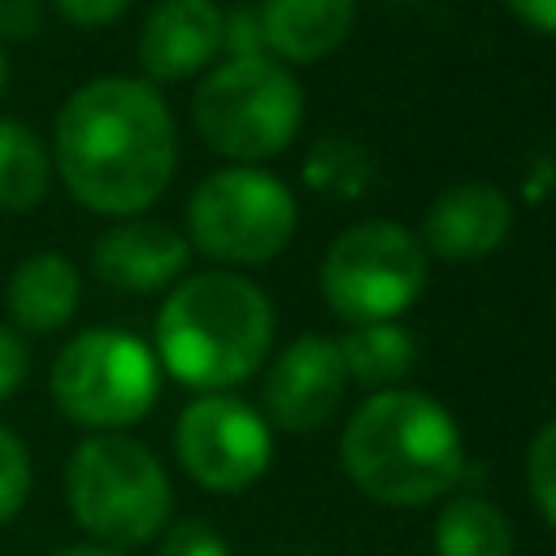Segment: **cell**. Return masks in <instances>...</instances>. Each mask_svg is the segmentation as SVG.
<instances>
[{"label":"cell","mask_w":556,"mask_h":556,"mask_svg":"<svg viewBox=\"0 0 556 556\" xmlns=\"http://www.w3.org/2000/svg\"><path fill=\"white\" fill-rule=\"evenodd\" d=\"M169 104L143 78H91L56 113L52 165L65 191L104 217H139L174 178Z\"/></svg>","instance_id":"6da1fadb"},{"label":"cell","mask_w":556,"mask_h":556,"mask_svg":"<svg viewBox=\"0 0 556 556\" xmlns=\"http://www.w3.org/2000/svg\"><path fill=\"white\" fill-rule=\"evenodd\" d=\"M348 478L378 504L417 508L443 500L465 469V443L452 413L426 391H374L339 439Z\"/></svg>","instance_id":"7a4b0ae2"},{"label":"cell","mask_w":556,"mask_h":556,"mask_svg":"<svg viewBox=\"0 0 556 556\" xmlns=\"http://www.w3.org/2000/svg\"><path fill=\"white\" fill-rule=\"evenodd\" d=\"M274 343V308L256 282L230 269L182 278L156 313V365L182 387L226 391L252 378Z\"/></svg>","instance_id":"3957f363"},{"label":"cell","mask_w":556,"mask_h":556,"mask_svg":"<svg viewBox=\"0 0 556 556\" xmlns=\"http://www.w3.org/2000/svg\"><path fill=\"white\" fill-rule=\"evenodd\" d=\"M65 504L91 539L139 547L165 530L174 491L161 460L139 439L87 434L65 465Z\"/></svg>","instance_id":"277c9868"},{"label":"cell","mask_w":556,"mask_h":556,"mask_svg":"<svg viewBox=\"0 0 556 556\" xmlns=\"http://www.w3.org/2000/svg\"><path fill=\"white\" fill-rule=\"evenodd\" d=\"M191 117L204 143L235 165H256L291 148L304 122V91L295 74L269 56H226L191 96Z\"/></svg>","instance_id":"5b68a950"},{"label":"cell","mask_w":556,"mask_h":556,"mask_svg":"<svg viewBox=\"0 0 556 556\" xmlns=\"http://www.w3.org/2000/svg\"><path fill=\"white\" fill-rule=\"evenodd\" d=\"M48 387L70 421L113 434L152 413L161 395V365L156 352L130 330L91 326L56 352Z\"/></svg>","instance_id":"8992f818"},{"label":"cell","mask_w":556,"mask_h":556,"mask_svg":"<svg viewBox=\"0 0 556 556\" xmlns=\"http://www.w3.org/2000/svg\"><path fill=\"white\" fill-rule=\"evenodd\" d=\"M295 195L256 165L208 174L187 200V243L222 265H265L295 235Z\"/></svg>","instance_id":"52a82bcc"},{"label":"cell","mask_w":556,"mask_h":556,"mask_svg":"<svg viewBox=\"0 0 556 556\" xmlns=\"http://www.w3.org/2000/svg\"><path fill=\"white\" fill-rule=\"evenodd\" d=\"M426 287V252L387 217L348 226L321 256V295L343 321H395Z\"/></svg>","instance_id":"ba28073f"},{"label":"cell","mask_w":556,"mask_h":556,"mask_svg":"<svg viewBox=\"0 0 556 556\" xmlns=\"http://www.w3.org/2000/svg\"><path fill=\"white\" fill-rule=\"evenodd\" d=\"M174 452L191 482H200L204 491L235 495L265 478L274 439L269 421L252 404L226 391H204L178 413Z\"/></svg>","instance_id":"9c48e42d"},{"label":"cell","mask_w":556,"mask_h":556,"mask_svg":"<svg viewBox=\"0 0 556 556\" xmlns=\"http://www.w3.org/2000/svg\"><path fill=\"white\" fill-rule=\"evenodd\" d=\"M343 387L348 374L339 343L326 334H300L274 356L265 374V417L287 434H313L334 417Z\"/></svg>","instance_id":"30bf717a"},{"label":"cell","mask_w":556,"mask_h":556,"mask_svg":"<svg viewBox=\"0 0 556 556\" xmlns=\"http://www.w3.org/2000/svg\"><path fill=\"white\" fill-rule=\"evenodd\" d=\"M191 261V243L169 222L152 217H122L109 226L91 248V269L104 287L126 295L165 291Z\"/></svg>","instance_id":"8fae6325"},{"label":"cell","mask_w":556,"mask_h":556,"mask_svg":"<svg viewBox=\"0 0 556 556\" xmlns=\"http://www.w3.org/2000/svg\"><path fill=\"white\" fill-rule=\"evenodd\" d=\"M226 13L213 0H161L139 30V65L156 83L191 78L222 56Z\"/></svg>","instance_id":"7c38bea8"},{"label":"cell","mask_w":556,"mask_h":556,"mask_svg":"<svg viewBox=\"0 0 556 556\" xmlns=\"http://www.w3.org/2000/svg\"><path fill=\"white\" fill-rule=\"evenodd\" d=\"M508 226L513 204L495 182H456L430 204L421 239L439 261H478L508 239Z\"/></svg>","instance_id":"4fadbf2b"},{"label":"cell","mask_w":556,"mask_h":556,"mask_svg":"<svg viewBox=\"0 0 556 556\" xmlns=\"http://www.w3.org/2000/svg\"><path fill=\"white\" fill-rule=\"evenodd\" d=\"M83 278L65 252H30L4 287V313L17 334H56L78 313Z\"/></svg>","instance_id":"5bb4252c"},{"label":"cell","mask_w":556,"mask_h":556,"mask_svg":"<svg viewBox=\"0 0 556 556\" xmlns=\"http://www.w3.org/2000/svg\"><path fill=\"white\" fill-rule=\"evenodd\" d=\"M256 17L265 52H278L282 65H308L330 56L348 39L356 0H261Z\"/></svg>","instance_id":"9a60e30c"},{"label":"cell","mask_w":556,"mask_h":556,"mask_svg":"<svg viewBox=\"0 0 556 556\" xmlns=\"http://www.w3.org/2000/svg\"><path fill=\"white\" fill-rule=\"evenodd\" d=\"M334 343L343 356V374L356 378L361 387L391 391L413 369V339L395 321H361Z\"/></svg>","instance_id":"2e32d148"},{"label":"cell","mask_w":556,"mask_h":556,"mask_svg":"<svg viewBox=\"0 0 556 556\" xmlns=\"http://www.w3.org/2000/svg\"><path fill=\"white\" fill-rule=\"evenodd\" d=\"M52 182V152L48 143L17 117H0V208L26 213L43 204Z\"/></svg>","instance_id":"e0dca14e"},{"label":"cell","mask_w":556,"mask_h":556,"mask_svg":"<svg viewBox=\"0 0 556 556\" xmlns=\"http://www.w3.org/2000/svg\"><path fill=\"white\" fill-rule=\"evenodd\" d=\"M434 556H513V526L491 500L456 495L439 508Z\"/></svg>","instance_id":"ac0fdd59"},{"label":"cell","mask_w":556,"mask_h":556,"mask_svg":"<svg viewBox=\"0 0 556 556\" xmlns=\"http://www.w3.org/2000/svg\"><path fill=\"white\" fill-rule=\"evenodd\" d=\"M26 495H30V452L9 426H0V526L22 513Z\"/></svg>","instance_id":"d6986e66"},{"label":"cell","mask_w":556,"mask_h":556,"mask_svg":"<svg viewBox=\"0 0 556 556\" xmlns=\"http://www.w3.org/2000/svg\"><path fill=\"white\" fill-rule=\"evenodd\" d=\"M526 478H530V495L539 513L556 526V417L534 430L530 452H526Z\"/></svg>","instance_id":"ffe728a7"},{"label":"cell","mask_w":556,"mask_h":556,"mask_svg":"<svg viewBox=\"0 0 556 556\" xmlns=\"http://www.w3.org/2000/svg\"><path fill=\"white\" fill-rule=\"evenodd\" d=\"M156 556H230L226 539L204 521H178L165 530Z\"/></svg>","instance_id":"44dd1931"},{"label":"cell","mask_w":556,"mask_h":556,"mask_svg":"<svg viewBox=\"0 0 556 556\" xmlns=\"http://www.w3.org/2000/svg\"><path fill=\"white\" fill-rule=\"evenodd\" d=\"M26 374H30V348H26V339L9 321H0V404L26 382Z\"/></svg>","instance_id":"7402d4cb"},{"label":"cell","mask_w":556,"mask_h":556,"mask_svg":"<svg viewBox=\"0 0 556 556\" xmlns=\"http://www.w3.org/2000/svg\"><path fill=\"white\" fill-rule=\"evenodd\" d=\"M135 0H52V9L70 22V26H83V30H96V26H109L117 22Z\"/></svg>","instance_id":"603a6c76"},{"label":"cell","mask_w":556,"mask_h":556,"mask_svg":"<svg viewBox=\"0 0 556 556\" xmlns=\"http://www.w3.org/2000/svg\"><path fill=\"white\" fill-rule=\"evenodd\" d=\"M222 52H230V56H256V52H265L256 9H235V13H226V39H222Z\"/></svg>","instance_id":"cb8c5ba5"},{"label":"cell","mask_w":556,"mask_h":556,"mask_svg":"<svg viewBox=\"0 0 556 556\" xmlns=\"http://www.w3.org/2000/svg\"><path fill=\"white\" fill-rule=\"evenodd\" d=\"M43 26V4L39 0H0V35L4 39H35Z\"/></svg>","instance_id":"d4e9b609"},{"label":"cell","mask_w":556,"mask_h":556,"mask_svg":"<svg viewBox=\"0 0 556 556\" xmlns=\"http://www.w3.org/2000/svg\"><path fill=\"white\" fill-rule=\"evenodd\" d=\"M513 17H521L526 26L543 30V35H556V0H504Z\"/></svg>","instance_id":"484cf974"},{"label":"cell","mask_w":556,"mask_h":556,"mask_svg":"<svg viewBox=\"0 0 556 556\" xmlns=\"http://www.w3.org/2000/svg\"><path fill=\"white\" fill-rule=\"evenodd\" d=\"M56 556H122V547H109V543H74V547H61Z\"/></svg>","instance_id":"4316f807"},{"label":"cell","mask_w":556,"mask_h":556,"mask_svg":"<svg viewBox=\"0 0 556 556\" xmlns=\"http://www.w3.org/2000/svg\"><path fill=\"white\" fill-rule=\"evenodd\" d=\"M4 87H9V61H4V52H0V96H4Z\"/></svg>","instance_id":"83f0119b"}]
</instances>
